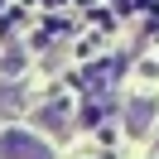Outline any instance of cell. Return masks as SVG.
<instances>
[{"instance_id":"obj_1","label":"cell","mask_w":159,"mask_h":159,"mask_svg":"<svg viewBox=\"0 0 159 159\" xmlns=\"http://www.w3.org/2000/svg\"><path fill=\"white\" fill-rule=\"evenodd\" d=\"M0 159H53V149L43 145V135H34V130H0Z\"/></svg>"},{"instance_id":"obj_2","label":"cell","mask_w":159,"mask_h":159,"mask_svg":"<svg viewBox=\"0 0 159 159\" xmlns=\"http://www.w3.org/2000/svg\"><path fill=\"white\" fill-rule=\"evenodd\" d=\"M149 111H154V101H135V106H130V130H145L149 125Z\"/></svg>"}]
</instances>
